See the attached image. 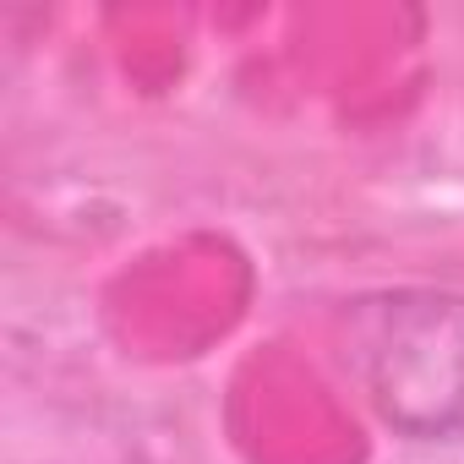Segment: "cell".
Instances as JSON below:
<instances>
[{
	"instance_id": "6da1fadb",
	"label": "cell",
	"mask_w": 464,
	"mask_h": 464,
	"mask_svg": "<svg viewBox=\"0 0 464 464\" xmlns=\"http://www.w3.org/2000/svg\"><path fill=\"white\" fill-rule=\"evenodd\" d=\"M350 355L388 426L410 437L464 426V295L404 290L366 301L350 323Z\"/></svg>"
}]
</instances>
